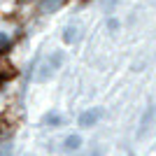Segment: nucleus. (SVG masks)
<instances>
[{"instance_id":"f03ea898","label":"nucleus","mask_w":156,"mask_h":156,"mask_svg":"<svg viewBox=\"0 0 156 156\" xmlns=\"http://www.w3.org/2000/svg\"><path fill=\"white\" fill-rule=\"evenodd\" d=\"M7 49H9V37L0 33V54H2V51H7Z\"/></svg>"},{"instance_id":"f257e3e1","label":"nucleus","mask_w":156,"mask_h":156,"mask_svg":"<svg viewBox=\"0 0 156 156\" xmlns=\"http://www.w3.org/2000/svg\"><path fill=\"white\" fill-rule=\"evenodd\" d=\"M98 114H100V112H98V110H93V112H89V114H82V117H79V124H84V126H91V124H93L91 119H96V117H98Z\"/></svg>"}]
</instances>
